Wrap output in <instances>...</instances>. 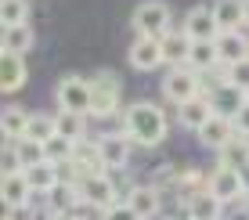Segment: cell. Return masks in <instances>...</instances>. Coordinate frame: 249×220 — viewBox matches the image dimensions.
<instances>
[{
	"label": "cell",
	"instance_id": "cell-1",
	"mask_svg": "<svg viewBox=\"0 0 249 220\" xmlns=\"http://www.w3.org/2000/svg\"><path fill=\"white\" fill-rule=\"evenodd\" d=\"M166 112L152 101H134L130 108L123 112V134L141 148H156L159 141H166Z\"/></svg>",
	"mask_w": 249,
	"mask_h": 220
},
{
	"label": "cell",
	"instance_id": "cell-2",
	"mask_svg": "<svg viewBox=\"0 0 249 220\" xmlns=\"http://www.w3.org/2000/svg\"><path fill=\"white\" fill-rule=\"evenodd\" d=\"M119 94H123V80L116 72L90 76V116L94 119H108L119 108Z\"/></svg>",
	"mask_w": 249,
	"mask_h": 220
},
{
	"label": "cell",
	"instance_id": "cell-3",
	"mask_svg": "<svg viewBox=\"0 0 249 220\" xmlns=\"http://www.w3.org/2000/svg\"><path fill=\"white\" fill-rule=\"evenodd\" d=\"M202 94V76L192 69V65H177V69L166 72L162 80V98L174 101V105H184V101Z\"/></svg>",
	"mask_w": 249,
	"mask_h": 220
},
{
	"label": "cell",
	"instance_id": "cell-4",
	"mask_svg": "<svg viewBox=\"0 0 249 220\" xmlns=\"http://www.w3.org/2000/svg\"><path fill=\"white\" fill-rule=\"evenodd\" d=\"M76 188H80L83 206L108 209V206H116V202H119V195H116V184H112V177H108V170H98V173L80 177V181H76Z\"/></svg>",
	"mask_w": 249,
	"mask_h": 220
},
{
	"label": "cell",
	"instance_id": "cell-5",
	"mask_svg": "<svg viewBox=\"0 0 249 220\" xmlns=\"http://www.w3.org/2000/svg\"><path fill=\"white\" fill-rule=\"evenodd\" d=\"M54 101L62 112H80V116H90V80H83V76H62V83H58L54 90Z\"/></svg>",
	"mask_w": 249,
	"mask_h": 220
},
{
	"label": "cell",
	"instance_id": "cell-6",
	"mask_svg": "<svg viewBox=\"0 0 249 220\" xmlns=\"http://www.w3.org/2000/svg\"><path fill=\"white\" fill-rule=\"evenodd\" d=\"M130 22H134L137 36H166L170 33V7L162 0H144V4H137Z\"/></svg>",
	"mask_w": 249,
	"mask_h": 220
},
{
	"label": "cell",
	"instance_id": "cell-7",
	"mask_svg": "<svg viewBox=\"0 0 249 220\" xmlns=\"http://www.w3.org/2000/svg\"><path fill=\"white\" fill-rule=\"evenodd\" d=\"M206 191H213L220 202H238V206H246V195H249V184L246 177L238 170H224V166H217V170L210 173V181H206Z\"/></svg>",
	"mask_w": 249,
	"mask_h": 220
},
{
	"label": "cell",
	"instance_id": "cell-8",
	"mask_svg": "<svg viewBox=\"0 0 249 220\" xmlns=\"http://www.w3.org/2000/svg\"><path fill=\"white\" fill-rule=\"evenodd\" d=\"M206 98H210L213 112L224 116V119H238V112L249 105V90L235 87V83H228V80H220L213 90H206Z\"/></svg>",
	"mask_w": 249,
	"mask_h": 220
},
{
	"label": "cell",
	"instance_id": "cell-9",
	"mask_svg": "<svg viewBox=\"0 0 249 220\" xmlns=\"http://www.w3.org/2000/svg\"><path fill=\"white\" fill-rule=\"evenodd\" d=\"M184 36L192 40V44H199V40H217L220 36V25H217V15H213V4H195L192 11L184 15Z\"/></svg>",
	"mask_w": 249,
	"mask_h": 220
},
{
	"label": "cell",
	"instance_id": "cell-10",
	"mask_svg": "<svg viewBox=\"0 0 249 220\" xmlns=\"http://www.w3.org/2000/svg\"><path fill=\"white\" fill-rule=\"evenodd\" d=\"M126 58H130V65L137 72H152V69H159L166 58H162V40L159 36H137L130 51H126Z\"/></svg>",
	"mask_w": 249,
	"mask_h": 220
},
{
	"label": "cell",
	"instance_id": "cell-11",
	"mask_svg": "<svg viewBox=\"0 0 249 220\" xmlns=\"http://www.w3.org/2000/svg\"><path fill=\"white\" fill-rule=\"evenodd\" d=\"M130 145H134V141L126 137L123 130H119V134H101L98 148H101V163H105V170H123V166L130 163Z\"/></svg>",
	"mask_w": 249,
	"mask_h": 220
},
{
	"label": "cell",
	"instance_id": "cell-12",
	"mask_svg": "<svg viewBox=\"0 0 249 220\" xmlns=\"http://www.w3.org/2000/svg\"><path fill=\"white\" fill-rule=\"evenodd\" d=\"M213 116H217V112H213V105H210V98H206V94L184 101V105H177V123H181L184 130H192V134H199Z\"/></svg>",
	"mask_w": 249,
	"mask_h": 220
},
{
	"label": "cell",
	"instance_id": "cell-13",
	"mask_svg": "<svg viewBox=\"0 0 249 220\" xmlns=\"http://www.w3.org/2000/svg\"><path fill=\"white\" fill-rule=\"evenodd\" d=\"M217 54H220V65H238L249 58V40L242 29H231V33H220L217 36Z\"/></svg>",
	"mask_w": 249,
	"mask_h": 220
},
{
	"label": "cell",
	"instance_id": "cell-14",
	"mask_svg": "<svg viewBox=\"0 0 249 220\" xmlns=\"http://www.w3.org/2000/svg\"><path fill=\"white\" fill-rule=\"evenodd\" d=\"M25 80H29V69H25L22 54H4V58H0V90H4V94L22 90Z\"/></svg>",
	"mask_w": 249,
	"mask_h": 220
},
{
	"label": "cell",
	"instance_id": "cell-15",
	"mask_svg": "<svg viewBox=\"0 0 249 220\" xmlns=\"http://www.w3.org/2000/svg\"><path fill=\"white\" fill-rule=\"evenodd\" d=\"M235 134H238V130H235V119H224V116H213V119L206 123L202 130L195 134V137H199V145L213 148V152H220V148H224L231 137H235Z\"/></svg>",
	"mask_w": 249,
	"mask_h": 220
},
{
	"label": "cell",
	"instance_id": "cell-16",
	"mask_svg": "<svg viewBox=\"0 0 249 220\" xmlns=\"http://www.w3.org/2000/svg\"><path fill=\"white\" fill-rule=\"evenodd\" d=\"M126 202L134 206V213H137V217L152 220V217H156L159 209H162V191L156 188V184H137V188H134V195L126 199Z\"/></svg>",
	"mask_w": 249,
	"mask_h": 220
},
{
	"label": "cell",
	"instance_id": "cell-17",
	"mask_svg": "<svg viewBox=\"0 0 249 220\" xmlns=\"http://www.w3.org/2000/svg\"><path fill=\"white\" fill-rule=\"evenodd\" d=\"M0 195H4V206L11 209V206H29L36 191L29 188L25 173H11V177H4V181H0Z\"/></svg>",
	"mask_w": 249,
	"mask_h": 220
},
{
	"label": "cell",
	"instance_id": "cell-18",
	"mask_svg": "<svg viewBox=\"0 0 249 220\" xmlns=\"http://www.w3.org/2000/svg\"><path fill=\"white\" fill-rule=\"evenodd\" d=\"M213 15H217L220 33L242 29L246 25V0H213Z\"/></svg>",
	"mask_w": 249,
	"mask_h": 220
},
{
	"label": "cell",
	"instance_id": "cell-19",
	"mask_svg": "<svg viewBox=\"0 0 249 220\" xmlns=\"http://www.w3.org/2000/svg\"><path fill=\"white\" fill-rule=\"evenodd\" d=\"M162 40V58L170 62V69H177V65H188V54H192V40L184 36V29H170Z\"/></svg>",
	"mask_w": 249,
	"mask_h": 220
},
{
	"label": "cell",
	"instance_id": "cell-20",
	"mask_svg": "<svg viewBox=\"0 0 249 220\" xmlns=\"http://www.w3.org/2000/svg\"><path fill=\"white\" fill-rule=\"evenodd\" d=\"M25 181H29V188L36 191V195H51V191L62 184V173H58L54 163H36L25 170Z\"/></svg>",
	"mask_w": 249,
	"mask_h": 220
},
{
	"label": "cell",
	"instance_id": "cell-21",
	"mask_svg": "<svg viewBox=\"0 0 249 220\" xmlns=\"http://www.w3.org/2000/svg\"><path fill=\"white\" fill-rule=\"evenodd\" d=\"M184 202H188V217L192 220H220V209H224V202L213 195V191H195Z\"/></svg>",
	"mask_w": 249,
	"mask_h": 220
},
{
	"label": "cell",
	"instance_id": "cell-22",
	"mask_svg": "<svg viewBox=\"0 0 249 220\" xmlns=\"http://www.w3.org/2000/svg\"><path fill=\"white\" fill-rule=\"evenodd\" d=\"M220 166H224V170H238V173L249 166V137L246 134H235V137L220 148Z\"/></svg>",
	"mask_w": 249,
	"mask_h": 220
},
{
	"label": "cell",
	"instance_id": "cell-23",
	"mask_svg": "<svg viewBox=\"0 0 249 220\" xmlns=\"http://www.w3.org/2000/svg\"><path fill=\"white\" fill-rule=\"evenodd\" d=\"M25 126H29V112L18 105H7L4 112H0V130H4V141L7 145H15V141L25 137Z\"/></svg>",
	"mask_w": 249,
	"mask_h": 220
},
{
	"label": "cell",
	"instance_id": "cell-24",
	"mask_svg": "<svg viewBox=\"0 0 249 220\" xmlns=\"http://www.w3.org/2000/svg\"><path fill=\"white\" fill-rule=\"evenodd\" d=\"M76 206H83V199H80V188H76V184H69V181H62V184L47 195V209H51L54 217H58V213H72Z\"/></svg>",
	"mask_w": 249,
	"mask_h": 220
},
{
	"label": "cell",
	"instance_id": "cell-25",
	"mask_svg": "<svg viewBox=\"0 0 249 220\" xmlns=\"http://www.w3.org/2000/svg\"><path fill=\"white\" fill-rule=\"evenodd\" d=\"M29 47H33L29 25H4V36H0V51L4 54H25Z\"/></svg>",
	"mask_w": 249,
	"mask_h": 220
},
{
	"label": "cell",
	"instance_id": "cell-26",
	"mask_svg": "<svg viewBox=\"0 0 249 220\" xmlns=\"http://www.w3.org/2000/svg\"><path fill=\"white\" fill-rule=\"evenodd\" d=\"M188 65L195 72H210L220 65V54H217V40H199L192 44V54H188Z\"/></svg>",
	"mask_w": 249,
	"mask_h": 220
},
{
	"label": "cell",
	"instance_id": "cell-27",
	"mask_svg": "<svg viewBox=\"0 0 249 220\" xmlns=\"http://www.w3.org/2000/svg\"><path fill=\"white\" fill-rule=\"evenodd\" d=\"M58 134V119L47 112H29V126H25V137L33 141H51Z\"/></svg>",
	"mask_w": 249,
	"mask_h": 220
},
{
	"label": "cell",
	"instance_id": "cell-28",
	"mask_svg": "<svg viewBox=\"0 0 249 220\" xmlns=\"http://www.w3.org/2000/svg\"><path fill=\"white\" fill-rule=\"evenodd\" d=\"M54 119H58V134L69 141H83V130H87V116H80V112H54Z\"/></svg>",
	"mask_w": 249,
	"mask_h": 220
},
{
	"label": "cell",
	"instance_id": "cell-29",
	"mask_svg": "<svg viewBox=\"0 0 249 220\" xmlns=\"http://www.w3.org/2000/svg\"><path fill=\"white\" fill-rule=\"evenodd\" d=\"M44 152H47V163L62 166V163H69V159L76 155V141H69V137H62V134H54L51 141H44Z\"/></svg>",
	"mask_w": 249,
	"mask_h": 220
},
{
	"label": "cell",
	"instance_id": "cell-30",
	"mask_svg": "<svg viewBox=\"0 0 249 220\" xmlns=\"http://www.w3.org/2000/svg\"><path fill=\"white\" fill-rule=\"evenodd\" d=\"M0 22L4 25H25L29 22V0H0Z\"/></svg>",
	"mask_w": 249,
	"mask_h": 220
},
{
	"label": "cell",
	"instance_id": "cell-31",
	"mask_svg": "<svg viewBox=\"0 0 249 220\" xmlns=\"http://www.w3.org/2000/svg\"><path fill=\"white\" fill-rule=\"evenodd\" d=\"M15 148H18V159H22V166L29 170V166H36V163H47V152H44V141H33V137H22V141H15Z\"/></svg>",
	"mask_w": 249,
	"mask_h": 220
},
{
	"label": "cell",
	"instance_id": "cell-32",
	"mask_svg": "<svg viewBox=\"0 0 249 220\" xmlns=\"http://www.w3.org/2000/svg\"><path fill=\"white\" fill-rule=\"evenodd\" d=\"M0 170H4V177L25 173V166H22V159H18V148L7 145V141H4V148H0Z\"/></svg>",
	"mask_w": 249,
	"mask_h": 220
},
{
	"label": "cell",
	"instance_id": "cell-33",
	"mask_svg": "<svg viewBox=\"0 0 249 220\" xmlns=\"http://www.w3.org/2000/svg\"><path fill=\"white\" fill-rule=\"evenodd\" d=\"M101 220H144V217H137V213H134L130 202H116V206L101 209Z\"/></svg>",
	"mask_w": 249,
	"mask_h": 220
},
{
	"label": "cell",
	"instance_id": "cell-34",
	"mask_svg": "<svg viewBox=\"0 0 249 220\" xmlns=\"http://www.w3.org/2000/svg\"><path fill=\"white\" fill-rule=\"evenodd\" d=\"M228 83L249 90V58H246V62H238V65H228Z\"/></svg>",
	"mask_w": 249,
	"mask_h": 220
},
{
	"label": "cell",
	"instance_id": "cell-35",
	"mask_svg": "<svg viewBox=\"0 0 249 220\" xmlns=\"http://www.w3.org/2000/svg\"><path fill=\"white\" fill-rule=\"evenodd\" d=\"M235 130H238V134H246V137H249V105L242 108V112H238V119H235Z\"/></svg>",
	"mask_w": 249,
	"mask_h": 220
},
{
	"label": "cell",
	"instance_id": "cell-36",
	"mask_svg": "<svg viewBox=\"0 0 249 220\" xmlns=\"http://www.w3.org/2000/svg\"><path fill=\"white\" fill-rule=\"evenodd\" d=\"M54 220H80V217H76V213H58Z\"/></svg>",
	"mask_w": 249,
	"mask_h": 220
},
{
	"label": "cell",
	"instance_id": "cell-37",
	"mask_svg": "<svg viewBox=\"0 0 249 220\" xmlns=\"http://www.w3.org/2000/svg\"><path fill=\"white\" fill-rule=\"evenodd\" d=\"M246 25H249V0H246Z\"/></svg>",
	"mask_w": 249,
	"mask_h": 220
},
{
	"label": "cell",
	"instance_id": "cell-38",
	"mask_svg": "<svg viewBox=\"0 0 249 220\" xmlns=\"http://www.w3.org/2000/svg\"><path fill=\"white\" fill-rule=\"evenodd\" d=\"M242 177H246V184H249V166H246V170H242Z\"/></svg>",
	"mask_w": 249,
	"mask_h": 220
},
{
	"label": "cell",
	"instance_id": "cell-39",
	"mask_svg": "<svg viewBox=\"0 0 249 220\" xmlns=\"http://www.w3.org/2000/svg\"><path fill=\"white\" fill-rule=\"evenodd\" d=\"M246 213H249V195H246Z\"/></svg>",
	"mask_w": 249,
	"mask_h": 220
}]
</instances>
